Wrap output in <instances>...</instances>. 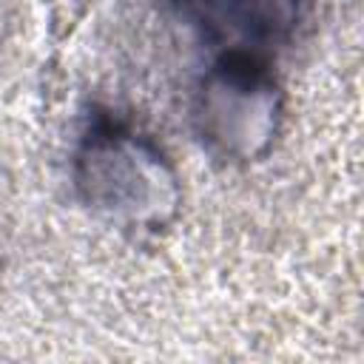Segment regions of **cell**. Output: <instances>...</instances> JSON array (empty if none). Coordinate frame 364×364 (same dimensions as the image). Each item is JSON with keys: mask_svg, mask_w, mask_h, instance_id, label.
I'll use <instances>...</instances> for the list:
<instances>
[{"mask_svg": "<svg viewBox=\"0 0 364 364\" xmlns=\"http://www.w3.org/2000/svg\"><path fill=\"white\" fill-rule=\"evenodd\" d=\"M68 179L77 202L108 228L159 236L176 225L182 176L165 145L131 117L91 105L71 145Z\"/></svg>", "mask_w": 364, "mask_h": 364, "instance_id": "obj_1", "label": "cell"}, {"mask_svg": "<svg viewBox=\"0 0 364 364\" xmlns=\"http://www.w3.org/2000/svg\"><path fill=\"white\" fill-rule=\"evenodd\" d=\"M287 94L267 54L216 51L196 77L188 119L196 142L222 165L264 162L282 139Z\"/></svg>", "mask_w": 364, "mask_h": 364, "instance_id": "obj_2", "label": "cell"}, {"mask_svg": "<svg viewBox=\"0 0 364 364\" xmlns=\"http://www.w3.org/2000/svg\"><path fill=\"white\" fill-rule=\"evenodd\" d=\"M199 40L216 51L267 54L290 46L307 0H162Z\"/></svg>", "mask_w": 364, "mask_h": 364, "instance_id": "obj_3", "label": "cell"}]
</instances>
